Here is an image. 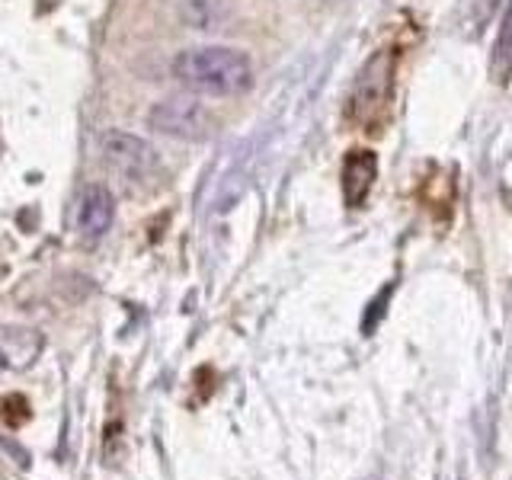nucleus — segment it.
<instances>
[{
    "mask_svg": "<svg viewBox=\"0 0 512 480\" xmlns=\"http://www.w3.org/2000/svg\"><path fill=\"white\" fill-rule=\"evenodd\" d=\"M170 74L186 93L231 100L253 87V61L234 45H189L170 61Z\"/></svg>",
    "mask_w": 512,
    "mask_h": 480,
    "instance_id": "obj_1",
    "label": "nucleus"
},
{
    "mask_svg": "<svg viewBox=\"0 0 512 480\" xmlns=\"http://www.w3.org/2000/svg\"><path fill=\"white\" fill-rule=\"evenodd\" d=\"M148 128L183 144H202L208 138H215L218 119H215V112L202 103V96L173 93L148 109Z\"/></svg>",
    "mask_w": 512,
    "mask_h": 480,
    "instance_id": "obj_2",
    "label": "nucleus"
},
{
    "mask_svg": "<svg viewBox=\"0 0 512 480\" xmlns=\"http://www.w3.org/2000/svg\"><path fill=\"white\" fill-rule=\"evenodd\" d=\"M100 157H103L106 173L128 186H144L157 180V173H160V154L154 144H148L132 132H119V128H112V132L103 135Z\"/></svg>",
    "mask_w": 512,
    "mask_h": 480,
    "instance_id": "obj_3",
    "label": "nucleus"
},
{
    "mask_svg": "<svg viewBox=\"0 0 512 480\" xmlns=\"http://www.w3.org/2000/svg\"><path fill=\"white\" fill-rule=\"evenodd\" d=\"M391 77H394V58L384 52L362 68L356 87H352V116L359 122H372L384 112V106L391 100Z\"/></svg>",
    "mask_w": 512,
    "mask_h": 480,
    "instance_id": "obj_4",
    "label": "nucleus"
},
{
    "mask_svg": "<svg viewBox=\"0 0 512 480\" xmlns=\"http://www.w3.org/2000/svg\"><path fill=\"white\" fill-rule=\"evenodd\" d=\"M112 218H116V196L103 186V183H90L80 189L77 196V231L84 237H103L112 228Z\"/></svg>",
    "mask_w": 512,
    "mask_h": 480,
    "instance_id": "obj_5",
    "label": "nucleus"
},
{
    "mask_svg": "<svg viewBox=\"0 0 512 480\" xmlns=\"http://www.w3.org/2000/svg\"><path fill=\"white\" fill-rule=\"evenodd\" d=\"M180 20L199 32L221 29L231 20V0H180Z\"/></svg>",
    "mask_w": 512,
    "mask_h": 480,
    "instance_id": "obj_6",
    "label": "nucleus"
},
{
    "mask_svg": "<svg viewBox=\"0 0 512 480\" xmlns=\"http://www.w3.org/2000/svg\"><path fill=\"white\" fill-rule=\"evenodd\" d=\"M378 173V164H375V154L372 151H352L346 157V170H343V180H346V199L352 205H359L368 189H372V180Z\"/></svg>",
    "mask_w": 512,
    "mask_h": 480,
    "instance_id": "obj_7",
    "label": "nucleus"
},
{
    "mask_svg": "<svg viewBox=\"0 0 512 480\" xmlns=\"http://www.w3.org/2000/svg\"><path fill=\"white\" fill-rule=\"evenodd\" d=\"M493 77L500 80V84H506V80L512 77V0L509 7L503 13V23H500V32H496V45H493Z\"/></svg>",
    "mask_w": 512,
    "mask_h": 480,
    "instance_id": "obj_8",
    "label": "nucleus"
}]
</instances>
